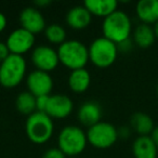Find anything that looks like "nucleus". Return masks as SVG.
Returning a JSON list of instances; mask_svg holds the SVG:
<instances>
[{
    "label": "nucleus",
    "instance_id": "obj_21",
    "mask_svg": "<svg viewBox=\"0 0 158 158\" xmlns=\"http://www.w3.org/2000/svg\"><path fill=\"white\" fill-rule=\"evenodd\" d=\"M15 107L19 113L26 116H31L35 112H37L36 108V97L31 94L29 91H23L16 97Z\"/></svg>",
    "mask_w": 158,
    "mask_h": 158
},
{
    "label": "nucleus",
    "instance_id": "obj_20",
    "mask_svg": "<svg viewBox=\"0 0 158 158\" xmlns=\"http://www.w3.org/2000/svg\"><path fill=\"white\" fill-rule=\"evenodd\" d=\"M156 39L154 28L149 25L142 24L135 27L133 31V41L140 48H148L154 44Z\"/></svg>",
    "mask_w": 158,
    "mask_h": 158
},
{
    "label": "nucleus",
    "instance_id": "obj_32",
    "mask_svg": "<svg viewBox=\"0 0 158 158\" xmlns=\"http://www.w3.org/2000/svg\"><path fill=\"white\" fill-rule=\"evenodd\" d=\"M157 95H158V85H157Z\"/></svg>",
    "mask_w": 158,
    "mask_h": 158
},
{
    "label": "nucleus",
    "instance_id": "obj_3",
    "mask_svg": "<svg viewBox=\"0 0 158 158\" xmlns=\"http://www.w3.org/2000/svg\"><path fill=\"white\" fill-rule=\"evenodd\" d=\"M54 131L53 120L46 113L35 112L27 117L25 132L27 138L35 144H44L51 139Z\"/></svg>",
    "mask_w": 158,
    "mask_h": 158
},
{
    "label": "nucleus",
    "instance_id": "obj_28",
    "mask_svg": "<svg viewBox=\"0 0 158 158\" xmlns=\"http://www.w3.org/2000/svg\"><path fill=\"white\" fill-rule=\"evenodd\" d=\"M6 26H7V18L3 13L0 12V33L5 31Z\"/></svg>",
    "mask_w": 158,
    "mask_h": 158
},
{
    "label": "nucleus",
    "instance_id": "obj_13",
    "mask_svg": "<svg viewBox=\"0 0 158 158\" xmlns=\"http://www.w3.org/2000/svg\"><path fill=\"white\" fill-rule=\"evenodd\" d=\"M78 120L84 126L88 128L97 125L101 121L102 118V110L101 106L98 102L94 101H87L81 104L77 113Z\"/></svg>",
    "mask_w": 158,
    "mask_h": 158
},
{
    "label": "nucleus",
    "instance_id": "obj_26",
    "mask_svg": "<svg viewBox=\"0 0 158 158\" xmlns=\"http://www.w3.org/2000/svg\"><path fill=\"white\" fill-rule=\"evenodd\" d=\"M117 47H118V51L120 50L121 52H128V51H130L132 48V41L130 39H128V40H126V41L121 42V44H117Z\"/></svg>",
    "mask_w": 158,
    "mask_h": 158
},
{
    "label": "nucleus",
    "instance_id": "obj_27",
    "mask_svg": "<svg viewBox=\"0 0 158 158\" xmlns=\"http://www.w3.org/2000/svg\"><path fill=\"white\" fill-rule=\"evenodd\" d=\"M129 135H130V130H129V128L123 127L121 129L118 130V136H120V138L126 139V138H128Z\"/></svg>",
    "mask_w": 158,
    "mask_h": 158
},
{
    "label": "nucleus",
    "instance_id": "obj_1",
    "mask_svg": "<svg viewBox=\"0 0 158 158\" xmlns=\"http://www.w3.org/2000/svg\"><path fill=\"white\" fill-rule=\"evenodd\" d=\"M132 24L129 15L123 11H115L103 20L102 31L103 37L119 44L130 39Z\"/></svg>",
    "mask_w": 158,
    "mask_h": 158
},
{
    "label": "nucleus",
    "instance_id": "obj_12",
    "mask_svg": "<svg viewBox=\"0 0 158 158\" xmlns=\"http://www.w3.org/2000/svg\"><path fill=\"white\" fill-rule=\"evenodd\" d=\"M20 23L22 28L33 35L41 33L46 29V21L42 13L34 7H27L22 10L20 14Z\"/></svg>",
    "mask_w": 158,
    "mask_h": 158
},
{
    "label": "nucleus",
    "instance_id": "obj_18",
    "mask_svg": "<svg viewBox=\"0 0 158 158\" xmlns=\"http://www.w3.org/2000/svg\"><path fill=\"white\" fill-rule=\"evenodd\" d=\"M91 76L86 68L72 70L68 77V86L70 90L76 93H82L90 87Z\"/></svg>",
    "mask_w": 158,
    "mask_h": 158
},
{
    "label": "nucleus",
    "instance_id": "obj_19",
    "mask_svg": "<svg viewBox=\"0 0 158 158\" xmlns=\"http://www.w3.org/2000/svg\"><path fill=\"white\" fill-rule=\"evenodd\" d=\"M130 123L132 129L140 135H149L155 129L153 119L145 113H134L131 116Z\"/></svg>",
    "mask_w": 158,
    "mask_h": 158
},
{
    "label": "nucleus",
    "instance_id": "obj_16",
    "mask_svg": "<svg viewBox=\"0 0 158 158\" xmlns=\"http://www.w3.org/2000/svg\"><path fill=\"white\" fill-rule=\"evenodd\" d=\"M134 158H157L158 149L151 135H140L132 144Z\"/></svg>",
    "mask_w": 158,
    "mask_h": 158
},
{
    "label": "nucleus",
    "instance_id": "obj_14",
    "mask_svg": "<svg viewBox=\"0 0 158 158\" xmlns=\"http://www.w3.org/2000/svg\"><path fill=\"white\" fill-rule=\"evenodd\" d=\"M135 12L142 24L155 25L158 22V0H140Z\"/></svg>",
    "mask_w": 158,
    "mask_h": 158
},
{
    "label": "nucleus",
    "instance_id": "obj_9",
    "mask_svg": "<svg viewBox=\"0 0 158 158\" xmlns=\"http://www.w3.org/2000/svg\"><path fill=\"white\" fill-rule=\"evenodd\" d=\"M7 46L11 54L22 55L28 52L35 44V35L24 28H18L13 31L7 38Z\"/></svg>",
    "mask_w": 158,
    "mask_h": 158
},
{
    "label": "nucleus",
    "instance_id": "obj_2",
    "mask_svg": "<svg viewBox=\"0 0 158 158\" xmlns=\"http://www.w3.org/2000/svg\"><path fill=\"white\" fill-rule=\"evenodd\" d=\"M60 63L72 70L85 68L89 61V50L79 40H66L57 49Z\"/></svg>",
    "mask_w": 158,
    "mask_h": 158
},
{
    "label": "nucleus",
    "instance_id": "obj_10",
    "mask_svg": "<svg viewBox=\"0 0 158 158\" xmlns=\"http://www.w3.org/2000/svg\"><path fill=\"white\" fill-rule=\"evenodd\" d=\"M26 85L28 91L33 95H50L53 88V79L49 73L35 69L27 76Z\"/></svg>",
    "mask_w": 158,
    "mask_h": 158
},
{
    "label": "nucleus",
    "instance_id": "obj_22",
    "mask_svg": "<svg viewBox=\"0 0 158 158\" xmlns=\"http://www.w3.org/2000/svg\"><path fill=\"white\" fill-rule=\"evenodd\" d=\"M44 35L51 44H62L66 41V31L59 24H51L47 26L44 29Z\"/></svg>",
    "mask_w": 158,
    "mask_h": 158
},
{
    "label": "nucleus",
    "instance_id": "obj_29",
    "mask_svg": "<svg viewBox=\"0 0 158 158\" xmlns=\"http://www.w3.org/2000/svg\"><path fill=\"white\" fill-rule=\"evenodd\" d=\"M151 138L153 139L154 143H155L156 147H157V149H158V127H155V129L153 130V132H152V134H151Z\"/></svg>",
    "mask_w": 158,
    "mask_h": 158
},
{
    "label": "nucleus",
    "instance_id": "obj_25",
    "mask_svg": "<svg viewBox=\"0 0 158 158\" xmlns=\"http://www.w3.org/2000/svg\"><path fill=\"white\" fill-rule=\"evenodd\" d=\"M11 54L6 42L0 41V63H2L9 55Z\"/></svg>",
    "mask_w": 158,
    "mask_h": 158
},
{
    "label": "nucleus",
    "instance_id": "obj_11",
    "mask_svg": "<svg viewBox=\"0 0 158 158\" xmlns=\"http://www.w3.org/2000/svg\"><path fill=\"white\" fill-rule=\"evenodd\" d=\"M74 104L70 98L65 94H53L49 98L46 114L51 118L62 119L72 114Z\"/></svg>",
    "mask_w": 158,
    "mask_h": 158
},
{
    "label": "nucleus",
    "instance_id": "obj_31",
    "mask_svg": "<svg viewBox=\"0 0 158 158\" xmlns=\"http://www.w3.org/2000/svg\"><path fill=\"white\" fill-rule=\"evenodd\" d=\"M154 33H155V36H156V39H158V22L154 25Z\"/></svg>",
    "mask_w": 158,
    "mask_h": 158
},
{
    "label": "nucleus",
    "instance_id": "obj_6",
    "mask_svg": "<svg viewBox=\"0 0 158 158\" xmlns=\"http://www.w3.org/2000/svg\"><path fill=\"white\" fill-rule=\"evenodd\" d=\"M88 50L89 61L100 68H106L113 65L118 55L117 44L105 37L94 39L91 42Z\"/></svg>",
    "mask_w": 158,
    "mask_h": 158
},
{
    "label": "nucleus",
    "instance_id": "obj_24",
    "mask_svg": "<svg viewBox=\"0 0 158 158\" xmlns=\"http://www.w3.org/2000/svg\"><path fill=\"white\" fill-rule=\"evenodd\" d=\"M42 158H66V155L59 147H54V148H49L48 151L44 152Z\"/></svg>",
    "mask_w": 158,
    "mask_h": 158
},
{
    "label": "nucleus",
    "instance_id": "obj_17",
    "mask_svg": "<svg viewBox=\"0 0 158 158\" xmlns=\"http://www.w3.org/2000/svg\"><path fill=\"white\" fill-rule=\"evenodd\" d=\"M84 6L92 15L105 19L117 11L118 2L116 0H86Z\"/></svg>",
    "mask_w": 158,
    "mask_h": 158
},
{
    "label": "nucleus",
    "instance_id": "obj_33",
    "mask_svg": "<svg viewBox=\"0 0 158 158\" xmlns=\"http://www.w3.org/2000/svg\"><path fill=\"white\" fill-rule=\"evenodd\" d=\"M68 158H75V157H68Z\"/></svg>",
    "mask_w": 158,
    "mask_h": 158
},
{
    "label": "nucleus",
    "instance_id": "obj_8",
    "mask_svg": "<svg viewBox=\"0 0 158 158\" xmlns=\"http://www.w3.org/2000/svg\"><path fill=\"white\" fill-rule=\"evenodd\" d=\"M31 62L38 70L52 72L60 63L57 51L48 46H38L31 52Z\"/></svg>",
    "mask_w": 158,
    "mask_h": 158
},
{
    "label": "nucleus",
    "instance_id": "obj_15",
    "mask_svg": "<svg viewBox=\"0 0 158 158\" xmlns=\"http://www.w3.org/2000/svg\"><path fill=\"white\" fill-rule=\"evenodd\" d=\"M66 23L73 29H84L90 25L92 14L85 8V6H76L69 9L66 14Z\"/></svg>",
    "mask_w": 158,
    "mask_h": 158
},
{
    "label": "nucleus",
    "instance_id": "obj_30",
    "mask_svg": "<svg viewBox=\"0 0 158 158\" xmlns=\"http://www.w3.org/2000/svg\"><path fill=\"white\" fill-rule=\"evenodd\" d=\"M34 3H35L36 6H39V7H44V6L50 5L51 1L50 0H37V1H35Z\"/></svg>",
    "mask_w": 158,
    "mask_h": 158
},
{
    "label": "nucleus",
    "instance_id": "obj_7",
    "mask_svg": "<svg viewBox=\"0 0 158 158\" xmlns=\"http://www.w3.org/2000/svg\"><path fill=\"white\" fill-rule=\"evenodd\" d=\"M118 130L110 123L100 121L88 128L87 140L95 148L105 149L112 147L118 140Z\"/></svg>",
    "mask_w": 158,
    "mask_h": 158
},
{
    "label": "nucleus",
    "instance_id": "obj_23",
    "mask_svg": "<svg viewBox=\"0 0 158 158\" xmlns=\"http://www.w3.org/2000/svg\"><path fill=\"white\" fill-rule=\"evenodd\" d=\"M49 98H50V95H41V97L36 98V108H37V112L46 113Z\"/></svg>",
    "mask_w": 158,
    "mask_h": 158
},
{
    "label": "nucleus",
    "instance_id": "obj_5",
    "mask_svg": "<svg viewBox=\"0 0 158 158\" xmlns=\"http://www.w3.org/2000/svg\"><path fill=\"white\" fill-rule=\"evenodd\" d=\"M87 133L77 126H66L57 138L59 148L66 156L74 157L85 151L87 146Z\"/></svg>",
    "mask_w": 158,
    "mask_h": 158
},
{
    "label": "nucleus",
    "instance_id": "obj_4",
    "mask_svg": "<svg viewBox=\"0 0 158 158\" xmlns=\"http://www.w3.org/2000/svg\"><path fill=\"white\" fill-rule=\"evenodd\" d=\"M26 73V61L22 55L10 54L0 63V85L12 89L22 82Z\"/></svg>",
    "mask_w": 158,
    "mask_h": 158
}]
</instances>
